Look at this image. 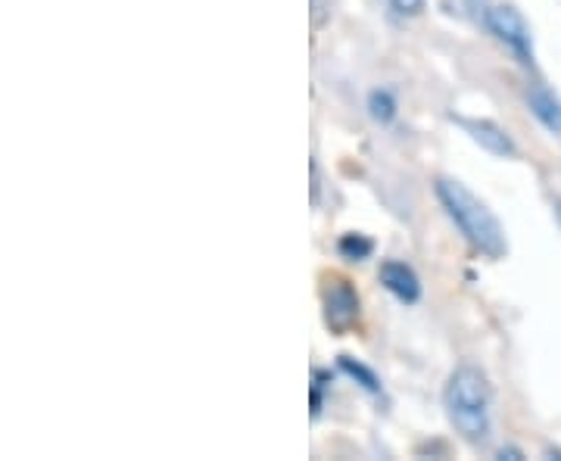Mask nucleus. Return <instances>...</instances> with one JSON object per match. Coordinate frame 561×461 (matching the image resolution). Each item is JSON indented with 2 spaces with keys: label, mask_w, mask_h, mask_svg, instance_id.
Segmentation results:
<instances>
[{
  "label": "nucleus",
  "mask_w": 561,
  "mask_h": 461,
  "mask_svg": "<svg viewBox=\"0 0 561 461\" xmlns=\"http://www.w3.org/2000/svg\"><path fill=\"white\" fill-rule=\"evenodd\" d=\"M446 418L461 440L486 442L493 434V390L478 365H459L443 390Z\"/></svg>",
  "instance_id": "nucleus-1"
},
{
  "label": "nucleus",
  "mask_w": 561,
  "mask_h": 461,
  "mask_svg": "<svg viewBox=\"0 0 561 461\" xmlns=\"http://www.w3.org/2000/svg\"><path fill=\"white\" fill-rule=\"evenodd\" d=\"M437 200L446 209L449 221L461 231V238L471 243L486 260H502L508 243H505V228L493 216V209L471 194L461 181L456 178H437Z\"/></svg>",
  "instance_id": "nucleus-2"
},
{
  "label": "nucleus",
  "mask_w": 561,
  "mask_h": 461,
  "mask_svg": "<svg viewBox=\"0 0 561 461\" xmlns=\"http://www.w3.org/2000/svg\"><path fill=\"white\" fill-rule=\"evenodd\" d=\"M483 22L493 32V38L515 54V60L524 62V66H534V35H530V25H527L518 7H512V3L486 7Z\"/></svg>",
  "instance_id": "nucleus-3"
},
{
  "label": "nucleus",
  "mask_w": 561,
  "mask_h": 461,
  "mask_svg": "<svg viewBox=\"0 0 561 461\" xmlns=\"http://www.w3.org/2000/svg\"><path fill=\"white\" fill-rule=\"evenodd\" d=\"M359 321V293L350 281H331V287L324 290V324L334 334H346L353 324Z\"/></svg>",
  "instance_id": "nucleus-4"
},
{
  "label": "nucleus",
  "mask_w": 561,
  "mask_h": 461,
  "mask_svg": "<svg viewBox=\"0 0 561 461\" xmlns=\"http://www.w3.org/2000/svg\"><path fill=\"white\" fill-rule=\"evenodd\" d=\"M378 281L387 293H393L397 300L405 306H415L421 300V278L415 275L412 265H405L400 260L381 262V272H378Z\"/></svg>",
  "instance_id": "nucleus-5"
},
{
  "label": "nucleus",
  "mask_w": 561,
  "mask_h": 461,
  "mask_svg": "<svg viewBox=\"0 0 561 461\" xmlns=\"http://www.w3.org/2000/svg\"><path fill=\"white\" fill-rule=\"evenodd\" d=\"M459 125L471 135V141L481 143L486 153L502 157V160H512L518 153V147L512 141V135L502 128L500 122L493 119H459Z\"/></svg>",
  "instance_id": "nucleus-6"
},
{
  "label": "nucleus",
  "mask_w": 561,
  "mask_h": 461,
  "mask_svg": "<svg viewBox=\"0 0 561 461\" xmlns=\"http://www.w3.org/2000/svg\"><path fill=\"white\" fill-rule=\"evenodd\" d=\"M527 106H530V113L537 116V122H540L546 131L561 135V101L549 91V88L530 84V88H527Z\"/></svg>",
  "instance_id": "nucleus-7"
},
{
  "label": "nucleus",
  "mask_w": 561,
  "mask_h": 461,
  "mask_svg": "<svg viewBox=\"0 0 561 461\" xmlns=\"http://www.w3.org/2000/svg\"><path fill=\"white\" fill-rule=\"evenodd\" d=\"M400 113V103H397V94L390 88H375L368 94V116L378 122V125H390Z\"/></svg>",
  "instance_id": "nucleus-8"
},
{
  "label": "nucleus",
  "mask_w": 561,
  "mask_h": 461,
  "mask_svg": "<svg viewBox=\"0 0 561 461\" xmlns=\"http://www.w3.org/2000/svg\"><path fill=\"white\" fill-rule=\"evenodd\" d=\"M337 365H341V371L346 374V378H353V381L359 383L362 390H368V393H381V381H378V374H375L368 365H362V361L353 359V356H341Z\"/></svg>",
  "instance_id": "nucleus-9"
},
{
  "label": "nucleus",
  "mask_w": 561,
  "mask_h": 461,
  "mask_svg": "<svg viewBox=\"0 0 561 461\" xmlns=\"http://www.w3.org/2000/svg\"><path fill=\"white\" fill-rule=\"evenodd\" d=\"M337 253H341L346 262H365L375 253V241L365 238V234L350 231V234H343L341 241H337Z\"/></svg>",
  "instance_id": "nucleus-10"
},
{
  "label": "nucleus",
  "mask_w": 561,
  "mask_h": 461,
  "mask_svg": "<svg viewBox=\"0 0 561 461\" xmlns=\"http://www.w3.org/2000/svg\"><path fill=\"white\" fill-rule=\"evenodd\" d=\"M331 374L328 371H316L312 374V418H319L321 408H324V390L331 387Z\"/></svg>",
  "instance_id": "nucleus-11"
},
{
  "label": "nucleus",
  "mask_w": 561,
  "mask_h": 461,
  "mask_svg": "<svg viewBox=\"0 0 561 461\" xmlns=\"http://www.w3.org/2000/svg\"><path fill=\"white\" fill-rule=\"evenodd\" d=\"M424 7H427V0H390V10L402 20H415L424 13Z\"/></svg>",
  "instance_id": "nucleus-12"
},
{
  "label": "nucleus",
  "mask_w": 561,
  "mask_h": 461,
  "mask_svg": "<svg viewBox=\"0 0 561 461\" xmlns=\"http://www.w3.org/2000/svg\"><path fill=\"white\" fill-rule=\"evenodd\" d=\"M496 459H512V461H522L524 459V452L522 449H515V446H502L500 452H496Z\"/></svg>",
  "instance_id": "nucleus-13"
},
{
  "label": "nucleus",
  "mask_w": 561,
  "mask_h": 461,
  "mask_svg": "<svg viewBox=\"0 0 561 461\" xmlns=\"http://www.w3.org/2000/svg\"><path fill=\"white\" fill-rule=\"evenodd\" d=\"M319 200V165L312 162V203Z\"/></svg>",
  "instance_id": "nucleus-14"
},
{
  "label": "nucleus",
  "mask_w": 561,
  "mask_h": 461,
  "mask_svg": "<svg viewBox=\"0 0 561 461\" xmlns=\"http://www.w3.org/2000/svg\"><path fill=\"white\" fill-rule=\"evenodd\" d=\"M559 216H561V209H559Z\"/></svg>",
  "instance_id": "nucleus-15"
}]
</instances>
